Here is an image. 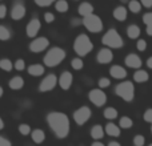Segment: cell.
<instances>
[{
    "label": "cell",
    "instance_id": "47",
    "mask_svg": "<svg viewBox=\"0 0 152 146\" xmlns=\"http://www.w3.org/2000/svg\"><path fill=\"white\" fill-rule=\"evenodd\" d=\"M147 66H148L150 69H152V56L147 59Z\"/></svg>",
    "mask_w": 152,
    "mask_h": 146
},
{
    "label": "cell",
    "instance_id": "19",
    "mask_svg": "<svg viewBox=\"0 0 152 146\" xmlns=\"http://www.w3.org/2000/svg\"><path fill=\"white\" fill-rule=\"evenodd\" d=\"M89 134H91L92 139L94 141H100V139L104 138L105 136V132H104V128H103V125H94L91 128V132H89Z\"/></svg>",
    "mask_w": 152,
    "mask_h": 146
},
{
    "label": "cell",
    "instance_id": "49",
    "mask_svg": "<svg viewBox=\"0 0 152 146\" xmlns=\"http://www.w3.org/2000/svg\"><path fill=\"white\" fill-rule=\"evenodd\" d=\"M4 129V121H3V118L0 117V130H3Z\"/></svg>",
    "mask_w": 152,
    "mask_h": 146
},
{
    "label": "cell",
    "instance_id": "32",
    "mask_svg": "<svg viewBox=\"0 0 152 146\" xmlns=\"http://www.w3.org/2000/svg\"><path fill=\"white\" fill-rule=\"evenodd\" d=\"M71 66L72 69H75V71H81V69L84 68V61L81 60V57H74L71 60Z\"/></svg>",
    "mask_w": 152,
    "mask_h": 146
},
{
    "label": "cell",
    "instance_id": "41",
    "mask_svg": "<svg viewBox=\"0 0 152 146\" xmlns=\"http://www.w3.org/2000/svg\"><path fill=\"white\" fill-rule=\"evenodd\" d=\"M44 21L47 24H51L55 21V15H53L52 12H45L44 13Z\"/></svg>",
    "mask_w": 152,
    "mask_h": 146
},
{
    "label": "cell",
    "instance_id": "29",
    "mask_svg": "<svg viewBox=\"0 0 152 146\" xmlns=\"http://www.w3.org/2000/svg\"><path fill=\"white\" fill-rule=\"evenodd\" d=\"M132 126H134V120L129 117H127V116H123V117H120V120H119V128L120 129H131Z\"/></svg>",
    "mask_w": 152,
    "mask_h": 146
},
{
    "label": "cell",
    "instance_id": "31",
    "mask_svg": "<svg viewBox=\"0 0 152 146\" xmlns=\"http://www.w3.org/2000/svg\"><path fill=\"white\" fill-rule=\"evenodd\" d=\"M0 69L4 72H11L13 69V63L7 57L0 59Z\"/></svg>",
    "mask_w": 152,
    "mask_h": 146
},
{
    "label": "cell",
    "instance_id": "6",
    "mask_svg": "<svg viewBox=\"0 0 152 146\" xmlns=\"http://www.w3.org/2000/svg\"><path fill=\"white\" fill-rule=\"evenodd\" d=\"M81 24H83L84 28L88 32H91V33H100V32L103 31V28H104L103 20L100 19V16L95 15V13L83 17L81 19Z\"/></svg>",
    "mask_w": 152,
    "mask_h": 146
},
{
    "label": "cell",
    "instance_id": "23",
    "mask_svg": "<svg viewBox=\"0 0 152 146\" xmlns=\"http://www.w3.org/2000/svg\"><path fill=\"white\" fill-rule=\"evenodd\" d=\"M29 136H31L32 142H35L36 145H40L45 141V133H44V130H42V129H34Z\"/></svg>",
    "mask_w": 152,
    "mask_h": 146
},
{
    "label": "cell",
    "instance_id": "52",
    "mask_svg": "<svg viewBox=\"0 0 152 146\" xmlns=\"http://www.w3.org/2000/svg\"><path fill=\"white\" fill-rule=\"evenodd\" d=\"M151 134H152V124H151Z\"/></svg>",
    "mask_w": 152,
    "mask_h": 146
},
{
    "label": "cell",
    "instance_id": "54",
    "mask_svg": "<svg viewBox=\"0 0 152 146\" xmlns=\"http://www.w3.org/2000/svg\"><path fill=\"white\" fill-rule=\"evenodd\" d=\"M75 1H79V0H75Z\"/></svg>",
    "mask_w": 152,
    "mask_h": 146
},
{
    "label": "cell",
    "instance_id": "50",
    "mask_svg": "<svg viewBox=\"0 0 152 146\" xmlns=\"http://www.w3.org/2000/svg\"><path fill=\"white\" fill-rule=\"evenodd\" d=\"M3 94H4V89H3V86H0V98L3 97Z\"/></svg>",
    "mask_w": 152,
    "mask_h": 146
},
{
    "label": "cell",
    "instance_id": "30",
    "mask_svg": "<svg viewBox=\"0 0 152 146\" xmlns=\"http://www.w3.org/2000/svg\"><path fill=\"white\" fill-rule=\"evenodd\" d=\"M11 37H12V33H11L10 28L0 24V41H8Z\"/></svg>",
    "mask_w": 152,
    "mask_h": 146
},
{
    "label": "cell",
    "instance_id": "55",
    "mask_svg": "<svg viewBox=\"0 0 152 146\" xmlns=\"http://www.w3.org/2000/svg\"><path fill=\"white\" fill-rule=\"evenodd\" d=\"M0 1H1V0H0Z\"/></svg>",
    "mask_w": 152,
    "mask_h": 146
},
{
    "label": "cell",
    "instance_id": "26",
    "mask_svg": "<svg viewBox=\"0 0 152 146\" xmlns=\"http://www.w3.org/2000/svg\"><path fill=\"white\" fill-rule=\"evenodd\" d=\"M103 116H104L105 120L113 121V120H116V118H118L119 113H118V110H116V108L108 106V108H105V109H104V112H103Z\"/></svg>",
    "mask_w": 152,
    "mask_h": 146
},
{
    "label": "cell",
    "instance_id": "43",
    "mask_svg": "<svg viewBox=\"0 0 152 146\" xmlns=\"http://www.w3.org/2000/svg\"><path fill=\"white\" fill-rule=\"evenodd\" d=\"M0 146H12V142L10 139H7L5 137L0 136Z\"/></svg>",
    "mask_w": 152,
    "mask_h": 146
},
{
    "label": "cell",
    "instance_id": "39",
    "mask_svg": "<svg viewBox=\"0 0 152 146\" xmlns=\"http://www.w3.org/2000/svg\"><path fill=\"white\" fill-rule=\"evenodd\" d=\"M143 120L148 124H152V108H148V109L143 113Z\"/></svg>",
    "mask_w": 152,
    "mask_h": 146
},
{
    "label": "cell",
    "instance_id": "28",
    "mask_svg": "<svg viewBox=\"0 0 152 146\" xmlns=\"http://www.w3.org/2000/svg\"><path fill=\"white\" fill-rule=\"evenodd\" d=\"M127 9H129V12L132 13H139L142 11V4L139 0H129L127 3Z\"/></svg>",
    "mask_w": 152,
    "mask_h": 146
},
{
    "label": "cell",
    "instance_id": "5",
    "mask_svg": "<svg viewBox=\"0 0 152 146\" xmlns=\"http://www.w3.org/2000/svg\"><path fill=\"white\" fill-rule=\"evenodd\" d=\"M115 94L123 101L131 102L135 98V85L132 81H123L115 86Z\"/></svg>",
    "mask_w": 152,
    "mask_h": 146
},
{
    "label": "cell",
    "instance_id": "35",
    "mask_svg": "<svg viewBox=\"0 0 152 146\" xmlns=\"http://www.w3.org/2000/svg\"><path fill=\"white\" fill-rule=\"evenodd\" d=\"M134 146H144L145 145V137L143 134H136L134 137V141H132Z\"/></svg>",
    "mask_w": 152,
    "mask_h": 146
},
{
    "label": "cell",
    "instance_id": "37",
    "mask_svg": "<svg viewBox=\"0 0 152 146\" xmlns=\"http://www.w3.org/2000/svg\"><path fill=\"white\" fill-rule=\"evenodd\" d=\"M35 4L37 5V7L40 8H45V7H50V5H52L53 3L56 1V0H34Z\"/></svg>",
    "mask_w": 152,
    "mask_h": 146
},
{
    "label": "cell",
    "instance_id": "4",
    "mask_svg": "<svg viewBox=\"0 0 152 146\" xmlns=\"http://www.w3.org/2000/svg\"><path fill=\"white\" fill-rule=\"evenodd\" d=\"M102 43L104 47L111 48V49H119V48H123V45H124L123 37H121V35L119 33L115 28L108 29V31L103 35Z\"/></svg>",
    "mask_w": 152,
    "mask_h": 146
},
{
    "label": "cell",
    "instance_id": "46",
    "mask_svg": "<svg viewBox=\"0 0 152 146\" xmlns=\"http://www.w3.org/2000/svg\"><path fill=\"white\" fill-rule=\"evenodd\" d=\"M91 146H107V145H104L102 141H94Z\"/></svg>",
    "mask_w": 152,
    "mask_h": 146
},
{
    "label": "cell",
    "instance_id": "10",
    "mask_svg": "<svg viewBox=\"0 0 152 146\" xmlns=\"http://www.w3.org/2000/svg\"><path fill=\"white\" fill-rule=\"evenodd\" d=\"M48 47H50V40L44 36H40L32 39V41L28 45V49L32 53H42L45 49H48Z\"/></svg>",
    "mask_w": 152,
    "mask_h": 146
},
{
    "label": "cell",
    "instance_id": "44",
    "mask_svg": "<svg viewBox=\"0 0 152 146\" xmlns=\"http://www.w3.org/2000/svg\"><path fill=\"white\" fill-rule=\"evenodd\" d=\"M142 7L144 8H152V0H139Z\"/></svg>",
    "mask_w": 152,
    "mask_h": 146
},
{
    "label": "cell",
    "instance_id": "2",
    "mask_svg": "<svg viewBox=\"0 0 152 146\" xmlns=\"http://www.w3.org/2000/svg\"><path fill=\"white\" fill-rule=\"evenodd\" d=\"M67 57V52L60 47H52L47 51V53L43 57V63H44V66H48V68H55V66H59Z\"/></svg>",
    "mask_w": 152,
    "mask_h": 146
},
{
    "label": "cell",
    "instance_id": "33",
    "mask_svg": "<svg viewBox=\"0 0 152 146\" xmlns=\"http://www.w3.org/2000/svg\"><path fill=\"white\" fill-rule=\"evenodd\" d=\"M18 130H19V133H20L21 136H29L31 132H32V129H31V126H29L28 124H20V125L18 126Z\"/></svg>",
    "mask_w": 152,
    "mask_h": 146
},
{
    "label": "cell",
    "instance_id": "11",
    "mask_svg": "<svg viewBox=\"0 0 152 146\" xmlns=\"http://www.w3.org/2000/svg\"><path fill=\"white\" fill-rule=\"evenodd\" d=\"M26 13H27V8L24 5V3L19 1V0L13 3L12 9H11V19L12 20H15V21L21 20L26 16Z\"/></svg>",
    "mask_w": 152,
    "mask_h": 146
},
{
    "label": "cell",
    "instance_id": "14",
    "mask_svg": "<svg viewBox=\"0 0 152 146\" xmlns=\"http://www.w3.org/2000/svg\"><path fill=\"white\" fill-rule=\"evenodd\" d=\"M72 82H74V76H72V73L69 71H64L58 77V85L60 86L63 90H68L72 86Z\"/></svg>",
    "mask_w": 152,
    "mask_h": 146
},
{
    "label": "cell",
    "instance_id": "48",
    "mask_svg": "<svg viewBox=\"0 0 152 146\" xmlns=\"http://www.w3.org/2000/svg\"><path fill=\"white\" fill-rule=\"evenodd\" d=\"M107 146H121L120 144H119V142H116V141H111L110 144H108Z\"/></svg>",
    "mask_w": 152,
    "mask_h": 146
},
{
    "label": "cell",
    "instance_id": "51",
    "mask_svg": "<svg viewBox=\"0 0 152 146\" xmlns=\"http://www.w3.org/2000/svg\"><path fill=\"white\" fill-rule=\"evenodd\" d=\"M129 1V0H120V3H123V4H124V3H128Z\"/></svg>",
    "mask_w": 152,
    "mask_h": 146
},
{
    "label": "cell",
    "instance_id": "40",
    "mask_svg": "<svg viewBox=\"0 0 152 146\" xmlns=\"http://www.w3.org/2000/svg\"><path fill=\"white\" fill-rule=\"evenodd\" d=\"M143 23L145 24V25H151L152 24V12L150 11V12H145L144 15H143Z\"/></svg>",
    "mask_w": 152,
    "mask_h": 146
},
{
    "label": "cell",
    "instance_id": "36",
    "mask_svg": "<svg viewBox=\"0 0 152 146\" xmlns=\"http://www.w3.org/2000/svg\"><path fill=\"white\" fill-rule=\"evenodd\" d=\"M110 85H111V80L108 77H100L99 81H97V86H99L100 89H105Z\"/></svg>",
    "mask_w": 152,
    "mask_h": 146
},
{
    "label": "cell",
    "instance_id": "15",
    "mask_svg": "<svg viewBox=\"0 0 152 146\" xmlns=\"http://www.w3.org/2000/svg\"><path fill=\"white\" fill-rule=\"evenodd\" d=\"M124 63H126V65L128 66V68H132V69H140L143 65V60L136 53H129V55H127L126 59H124Z\"/></svg>",
    "mask_w": 152,
    "mask_h": 146
},
{
    "label": "cell",
    "instance_id": "45",
    "mask_svg": "<svg viewBox=\"0 0 152 146\" xmlns=\"http://www.w3.org/2000/svg\"><path fill=\"white\" fill-rule=\"evenodd\" d=\"M145 32H147L148 36L152 37V24H151V25H147V28H145Z\"/></svg>",
    "mask_w": 152,
    "mask_h": 146
},
{
    "label": "cell",
    "instance_id": "38",
    "mask_svg": "<svg viewBox=\"0 0 152 146\" xmlns=\"http://www.w3.org/2000/svg\"><path fill=\"white\" fill-rule=\"evenodd\" d=\"M136 49L139 51V52H144V51L147 49V41H145L144 39H137V41H136Z\"/></svg>",
    "mask_w": 152,
    "mask_h": 146
},
{
    "label": "cell",
    "instance_id": "8",
    "mask_svg": "<svg viewBox=\"0 0 152 146\" xmlns=\"http://www.w3.org/2000/svg\"><path fill=\"white\" fill-rule=\"evenodd\" d=\"M88 100L96 108H103L107 104V94H105V92L103 89L95 88L88 92Z\"/></svg>",
    "mask_w": 152,
    "mask_h": 146
},
{
    "label": "cell",
    "instance_id": "3",
    "mask_svg": "<svg viewBox=\"0 0 152 146\" xmlns=\"http://www.w3.org/2000/svg\"><path fill=\"white\" fill-rule=\"evenodd\" d=\"M94 49V43L91 41L86 33H80L75 37L74 40V52L79 57H84V56L89 55Z\"/></svg>",
    "mask_w": 152,
    "mask_h": 146
},
{
    "label": "cell",
    "instance_id": "16",
    "mask_svg": "<svg viewBox=\"0 0 152 146\" xmlns=\"http://www.w3.org/2000/svg\"><path fill=\"white\" fill-rule=\"evenodd\" d=\"M110 74L112 78H116V80H124L127 77V69L121 65H112L110 68Z\"/></svg>",
    "mask_w": 152,
    "mask_h": 146
},
{
    "label": "cell",
    "instance_id": "13",
    "mask_svg": "<svg viewBox=\"0 0 152 146\" xmlns=\"http://www.w3.org/2000/svg\"><path fill=\"white\" fill-rule=\"evenodd\" d=\"M112 60H113V52L111 48H107V47L102 48L96 55V61L99 64H102V65L112 63Z\"/></svg>",
    "mask_w": 152,
    "mask_h": 146
},
{
    "label": "cell",
    "instance_id": "17",
    "mask_svg": "<svg viewBox=\"0 0 152 146\" xmlns=\"http://www.w3.org/2000/svg\"><path fill=\"white\" fill-rule=\"evenodd\" d=\"M112 16H113V19H115V20L123 23V21L127 20V16H128V9H127L124 5H118V7L113 8Z\"/></svg>",
    "mask_w": 152,
    "mask_h": 146
},
{
    "label": "cell",
    "instance_id": "53",
    "mask_svg": "<svg viewBox=\"0 0 152 146\" xmlns=\"http://www.w3.org/2000/svg\"><path fill=\"white\" fill-rule=\"evenodd\" d=\"M148 146H152V144H150V145H148Z\"/></svg>",
    "mask_w": 152,
    "mask_h": 146
},
{
    "label": "cell",
    "instance_id": "9",
    "mask_svg": "<svg viewBox=\"0 0 152 146\" xmlns=\"http://www.w3.org/2000/svg\"><path fill=\"white\" fill-rule=\"evenodd\" d=\"M58 86V76L55 73H48L47 76H44L42 81L39 84V92L42 93H47V92H51Z\"/></svg>",
    "mask_w": 152,
    "mask_h": 146
},
{
    "label": "cell",
    "instance_id": "1",
    "mask_svg": "<svg viewBox=\"0 0 152 146\" xmlns=\"http://www.w3.org/2000/svg\"><path fill=\"white\" fill-rule=\"evenodd\" d=\"M45 121H47L50 129L52 130V133L59 139H64L68 137L69 132H71V121L66 113L56 112V110L50 112L45 116Z\"/></svg>",
    "mask_w": 152,
    "mask_h": 146
},
{
    "label": "cell",
    "instance_id": "34",
    "mask_svg": "<svg viewBox=\"0 0 152 146\" xmlns=\"http://www.w3.org/2000/svg\"><path fill=\"white\" fill-rule=\"evenodd\" d=\"M13 69L18 72H21L26 69V61H24V59H18V60L13 63Z\"/></svg>",
    "mask_w": 152,
    "mask_h": 146
},
{
    "label": "cell",
    "instance_id": "20",
    "mask_svg": "<svg viewBox=\"0 0 152 146\" xmlns=\"http://www.w3.org/2000/svg\"><path fill=\"white\" fill-rule=\"evenodd\" d=\"M27 72H28L29 76L32 77H40V76L44 74L45 72V66L42 65V64H32L27 68Z\"/></svg>",
    "mask_w": 152,
    "mask_h": 146
},
{
    "label": "cell",
    "instance_id": "25",
    "mask_svg": "<svg viewBox=\"0 0 152 146\" xmlns=\"http://www.w3.org/2000/svg\"><path fill=\"white\" fill-rule=\"evenodd\" d=\"M140 32L142 31H140V28L136 24H129V25L127 27V36H128L129 39H134V40L139 39Z\"/></svg>",
    "mask_w": 152,
    "mask_h": 146
},
{
    "label": "cell",
    "instance_id": "18",
    "mask_svg": "<svg viewBox=\"0 0 152 146\" xmlns=\"http://www.w3.org/2000/svg\"><path fill=\"white\" fill-rule=\"evenodd\" d=\"M104 132L110 137H119L121 134V129L119 128V125L113 124L112 121H108L107 122V125L104 126Z\"/></svg>",
    "mask_w": 152,
    "mask_h": 146
},
{
    "label": "cell",
    "instance_id": "27",
    "mask_svg": "<svg viewBox=\"0 0 152 146\" xmlns=\"http://www.w3.org/2000/svg\"><path fill=\"white\" fill-rule=\"evenodd\" d=\"M55 9L59 13H66L69 9V3L67 0H56L55 1Z\"/></svg>",
    "mask_w": 152,
    "mask_h": 146
},
{
    "label": "cell",
    "instance_id": "22",
    "mask_svg": "<svg viewBox=\"0 0 152 146\" xmlns=\"http://www.w3.org/2000/svg\"><path fill=\"white\" fill-rule=\"evenodd\" d=\"M94 11H95L94 5H92L91 3H88V1H83L77 8V12H79V15H80L81 17H86V16H88V15H92Z\"/></svg>",
    "mask_w": 152,
    "mask_h": 146
},
{
    "label": "cell",
    "instance_id": "7",
    "mask_svg": "<svg viewBox=\"0 0 152 146\" xmlns=\"http://www.w3.org/2000/svg\"><path fill=\"white\" fill-rule=\"evenodd\" d=\"M91 117H92V110L87 105L77 108L74 112V114H72V118H74V121L76 122V125H79V126H83L84 124H87L91 120Z\"/></svg>",
    "mask_w": 152,
    "mask_h": 146
},
{
    "label": "cell",
    "instance_id": "12",
    "mask_svg": "<svg viewBox=\"0 0 152 146\" xmlns=\"http://www.w3.org/2000/svg\"><path fill=\"white\" fill-rule=\"evenodd\" d=\"M40 28H42V21H40L37 17H32L26 27L27 36H28L29 39H35V37L37 36V33H39Z\"/></svg>",
    "mask_w": 152,
    "mask_h": 146
},
{
    "label": "cell",
    "instance_id": "42",
    "mask_svg": "<svg viewBox=\"0 0 152 146\" xmlns=\"http://www.w3.org/2000/svg\"><path fill=\"white\" fill-rule=\"evenodd\" d=\"M7 11H8L7 5H5V4H0V19H4L5 16H7Z\"/></svg>",
    "mask_w": 152,
    "mask_h": 146
},
{
    "label": "cell",
    "instance_id": "21",
    "mask_svg": "<svg viewBox=\"0 0 152 146\" xmlns=\"http://www.w3.org/2000/svg\"><path fill=\"white\" fill-rule=\"evenodd\" d=\"M24 84H26V81H24V78L20 77V76H13V77L10 78V81H8V86H10L12 90H20V89H23Z\"/></svg>",
    "mask_w": 152,
    "mask_h": 146
},
{
    "label": "cell",
    "instance_id": "24",
    "mask_svg": "<svg viewBox=\"0 0 152 146\" xmlns=\"http://www.w3.org/2000/svg\"><path fill=\"white\" fill-rule=\"evenodd\" d=\"M150 80V74H148L147 71L144 69H136V72L134 73V81L137 84H143V82H147Z\"/></svg>",
    "mask_w": 152,
    "mask_h": 146
}]
</instances>
